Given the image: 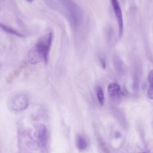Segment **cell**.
Masks as SVG:
<instances>
[{
  "mask_svg": "<svg viewBox=\"0 0 153 153\" xmlns=\"http://www.w3.org/2000/svg\"><path fill=\"white\" fill-rule=\"evenodd\" d=\"M139 75L136 72L134 76V79H133V88L135 91H137L139 89Z\"/></svg>",
  "mask_w": 153,
  "mask_h": 153,
  "instance_id": "4fadbf2b",
  "label": "cell"
},
{
  "mask_svg": "<svg viewBox=\"0 0 153 153\" xmlns=\"http://www.w3.org/2000/svg\"><path fill=\"white\" fill-rule=\"evenodd\" d=\"M35 136L38 143L41 148H44L47 145L48 141V133L45 126L43 124L39 125L36 130Z\"/></svg>",
  "mask_w": 153,
  "mask_h": 153,
  "instance_id": "5b68a950",
  "label": "cell"
},
{
  "mask_svg": "<svg viewBox=\"0 0 153 153\" xmlns=\"http://www.w3.org/2000/svg\"><path fill=\"white\" fill-rule=\"evenodd\" d=\"M121 2H124V1H125V0H121Z\"/></svg>",
  "mask_w": 153,
  "mask_h": 153,
  "instance_id": "9a60e30c",
  "label": "cell"
},
{
  "mask_svg": "<svg viewBox=\"0 0 153 153\" xmlns=\"http://www.w3.org/2000/svg\"><path fill=\"white\" fill-rule=\"evenodd\" d=\"M25 63H22V64L21 65V66H20L16 71H15L13 72L12 74H11L9 75V76L8 77L7 81H8V82H11L16 76H17L19 75V74H20V71H22V68L25 66Z\"/></svg>",
  "mask_w": 153,
  "mask_h": 153,
  "instance_id": "7c38bea8",
  "label": "cell"
},
{
  "mask_svg": "<svg viewBox=\"0 0 153 153\" xmlns=\"http://www.w3.org/2000/svg\"><path fill=\"white\" fill-rule=\"evenodd\" d=\"M29 97L25 94L15 96L10 102V107L14 111H22L26 109L29 105Z\"/></svg>",
  "mask_w": 153,
  "mask_h": 153,
  "instance_id": "3957f363",
  "label": "cell"
},
{
  "mask_svg": "<svg viewBox=\"0 0 153 153\" xmlns=\"http://www.w3.org/2000/svg\"><path fill=\"white\" fill-rule=\"evenodd\" d=\"M148 79L149 83V87L148 90V97L150 99L153 100V69L149 71Z\"/></svg>",
  "mask_w": 153,
  "mask_h": 153,
  "instance_id": "ba28073f",
  "label": "cell"
},
{
  "mask_svg": "<svg viewBox=\"0 0 153 153\" xmlns=\"http://www.w3.org/2000/svg\"><path fill=\"white\" fill-rule=\"evenodd\" d=\"M114 61V65L115 66V68L117 71H118V72H123V63L121 60L118 58L117 56H115L113 59Z\"/></svg>",
  "mask_w": 153,
  "mask_h": 153,
  "instance_id": "30bf717a",
  "label": "cell"
},
{
  "mask_svg": "<svg viewBox=\"0 0 153 153\" xmlns=\"http://www.w3.org/2000/svg\"><path fill=\"white\" fill-rule=\"evenodd\" d=\"M53 40V33L50 32L41 36L36 44L31 48L28 54V61L32 64H36L44 60L48 62L49 51Z\"/></svg>",
  "mask_w": 153,
  "mask_h": 153,
  "instance_id": "6da1fadb",
  "label": "cell"
},
{
  "mask_svg": "<svg viewBox=\"0 0 153 153\" xmlns=\"http://www.w3.org/2000/svg\"><path fill=\"white\" fill-rule=\"evenodd\" d=\"M111 3L114 10V12L116 17L117 22L118 25V30H119V37L121 38L123 33L124 30V23H123V18L122 11L120 7V5L117 0H110Z\"/></svg>",
  "mask_w": 153,
  "mask_h": 153,
  "instance_id": "277c9868",
  "label": "cell"
},
{
  "mask_svg": "<svg viewBox=\"0 0 153 153\" xmlns=\"http://www.w3.org/2000/svg\"><path fill=\"white\" fill-rule=\"evenodd\" d=\"M63 3L66 9L71 25L75 29L78 28L83 19L81 8L72 0H63Z\"/></svg>",
  "mask_w": 153,
  "mask_h": 153,
  "instance_id": "7a4b0ae2",
  "label": "cell"
},
{
  "mask_svg": "<svg viewBox=\"0 0 153 153\" xmlns=\"http://www.w3.org/2000/svg\"><path fill=\"white\" fill-rule=\"evenodd\" d=\"M108 91L110 96L113 99H117L121 94V88L116 83H110L108 87Z\"/></svg>",
  "mask_w": 153,
  "mask_h": 153,
  "instance_id": "8992f818",
  "label": "cell"
},
{
  "mask_svg": "<svg viewBox=\"0 0 153 153\" xmlns=\"http://www.w3.org/2000/svg\"><path fill=\"white\" fill-rule=\"evenodd\" d=\"M76 146L79 150H84L87 147V142L85 139L81 135H78L76 139Z\"/></svg>",
  "mask_w": 153,
  "mask_h": 153,
  "instance_id": "9c48e42d",
  "label": "cell"
},
{
  "mask_svg": "<svg viewBox=\"0 0 153 153\" xmlns=\"http://www.w3.org/2000/svg\"><path fill=\"white\" fill-rule=\"evenodd\" d=\"M27 2H33L35 0H26Z\"/></svg>",
  "mask_w": 153,
  "mask_h": 153,
  "instance_id": "5bb4252c",
  "label": "cell"
},
{
  "mask_svg": "<svg viewBox=\"0 0 153 153\" xmlns=\"http://www.w3.org/2000/svg\"><path fill=\"white\" fill-rule=\"evenodd\" d=\"M0 27L3 30H4L5 32H6L7 33H8L10 34H12L13 35H16L18 37H21V38H23V37H25V35L19 32H17V30L13 29V28L3 24V23H0Z\"/></svg>",
  "mask_w": 153,
  "mask_h": 153,
  "instance_id": "52a82bcc",
  "label": "cell"
},
{
  "mask_svg": "<svg viewBox=\"0 0 153 153\" xmlns=\"http://www.w3.org/2000/svg\"><path fill=\"white\" fill-rule=\"evenodd\" d=\"M96 95L97 98L99 101V104L102 106L104 103L105 100V96H104V93L102 90V88L100 87H98L96 90Z\"/></svg>",
  "mask_w": 153,
  "mask_h": 153,
  "instance_id": "8fae6325",
  "label": "cell"
}]
</instances>
